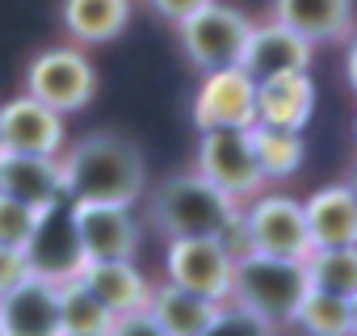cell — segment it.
Wrapping results in <instances>:
<instances>
[{"mask_svg": "<svg viewBox=\"0 0 357 336\" xmlns=\"http://www.w3.org/2000/svg\"><path fill=\"white\" fill-rule=\"evenodd\" d=\"M248 30H252V22L240 9H227L219 0H211L194 17L181 22V47H185L190 63L202 72L240 68V51H244Z\"/></svg>", "mask_w": 357, "mask_h": 336, "instance_id": "obj_5", "label": "cell"}, {"mask_svg": "<svg viewBox=\"0 0 357 336\" xmlns=\"http://www.w3.org/2000/svg\"><path fill=\"white\" fill-rule=\"evenodd\" d=\"M0 194H9L34 211H51L68 202L59 155H26V151H0Z\"/></svg>", "mask_w": 357, "mask_h": 336, "instance_id": "obj_14", "label": "cell"}, {"mask_svg": "<svg viewBox=\"0 0 357 336\" xmlns=\"http://www.w3.org/2000/svg\"><path fill=\"white\" fill-rule=\"evenodd\" d=\"M257 122V80L244 68H219L206 72L198 101H194V126H252Z\"/></svg>", "mask_w": 357, "mask_h": 336, "instance_id": "obj_11", "label": "cell"}, {"mask_svg": "<svg viewBox=\"0 0 357 336\" xmlns=\"http://www.w3.org/2000/svg\"><path fill=\"white\" fill-rule=\"evenodd\" d=\"M5 336H63L59 332V286L30 273L0 294Z\"/></svg>", "mask_w": 357, "mask_h": 336, "instance_id": "obj_13", "label": "cell"}, {"mask_svg": "<svg viewBox=\"0 0 357 336\" xmlns=\"http://www.w3.org/2000/svg\"><path fill=\"white\" fill-rule=\"evenodd\" d=\"M105 336H168L151 315H147V307L143 311H130V315H114V323H109V332Z\"/></svg>", "mask_w": 357, "mask_h": 336, "instance_id": "obj_28", "label": "cell"}, {"mask_svg": "<svg viewBox=\"0 0 357 336\" xmlns=\"http://www.w3.org/2000/svg\"><path fill=\"white\" fill-rule=\"evenodd\" d=\"M240 68L252 80H269L282 72H307L311 68V43L294 30H286L282 22L269 26H252L240 51Z\"/></svg>", "mask_w": 357, "mask_h": 336, "instance_id": "obj_15", "label": "cell"}, {"mask_svg": "<svg viewBox=\"0 0 357 336\" xmlns=\"http://www.w3.org/2000/svg\"><path fill=\"white\" fill-rule=\"evenodd\" d=\"M26 93L59 114H72V109H84L97 93V72L93 63L72 51V47H51L43 55L30 59L26 68Z\"/></svg>", "mask_w": 357, "mask_h": 336, "instance_id": "obj_6", "label": "cell"}, {"mask_svg": "<svg viewBox=\"0 0 357 336\" xmlns=\"http://www.w3.org/2000/svg\"><path fill=\"white\" fill-rule=\"evenodd\" d=\"M114 323V311L80 282H59V332L63 336H105Z\"/></svg>", "mask_w": 357, "mask_h": 336, "instance_id": "obj_24", "label": "cell"}, {"mask_svg": "<svg viewBox=\"0 0 357 336\" xmlns=\"http://www.w3.org/2000/svg\"><path fill=\"white\" fill-rule=\"evenodd\" d=\"M248 143H252V155H257V168L265 173V181H282V177L298 173V164H303V135L298 130L252 122Z\"/></svg>", "mask_w": 357, "mask_h": 336, "instance_id": "obj_23", "label": "cell"}, {"mask_svg": "<svg viewBox=\"0 0 357 336\" xmlns=\"http://www.w3.org/2000/svg\"><path fill=\"white\" fill-rule=\"evenodd\" d=\"M194 168L215 190H223L236 202H248V198H257L265 190V173L257 168V155H252V143H248V126L202 130Z\"/></svg>", "mask_w": 357, "mask_h": 336, "instance_id": "obj_4", "label": "cell"}, {"mask_svg": "<svg viewBox=\"0 0 357 336\" xmlns=\"http://www.w3.org/2000/svg\"><path fill=\"white\" fill-rule=\"evenodd\" d=\"M244 227L252 240V252L265 257H286V261H303L311 252V236H307V219H303V202L290 194H265L244 211Z\"/></svg>", "mask_w": 357, "mask_h": 336, "instance_id": "obj_8", "label": "cell"}, {"mask_svg": "<svg viewBox=\"0 0 357 336\" xmlns=\"http://www.w3.org/2000/svg\"><path fill=\"white\" fill-rule=\"evenodd\" d=\"M0 151H5V147H0Z\"/></svg>", "mask_w": 357, "mask_h": 336, "instance_id": "obj_32", "label": "cell"}, {"mask_svg": "<svg viewBox=\"0 0 357 336\" xmlns=\"http://www.w3.org/2000/svg\"><path fill=\"white\" fill-rule=\"evenodd\" d=\"M63 194L68 202H109V206H135L147 185L143 151L122 135H84L68 155H59Z\"/></svg>", "mask_w": 357, "mask_h": 336, "instance_id": "obj_1", "label": "cell"}, {"mask_svg": "<svg viewBox=\"0 0 357 336\" xmlns=\"http://www.w3.org/2000/svg\"><path fill=\"white\" fill-rule=\"evenodd\" d=\"M294 323L307 336H357V298H340L307 286V294L294 307Z\"/></svg>", "mask_w": 357, "mask_h": 336, "instance_id": "obj_22", "label": "cell"}, {"mask_svg": "<svg viewBox=\"0 0 357 336\" xmlns=\"http://www.w3.org/2000/svg\"><path fill=\"white\" fill-rule=\"evenodd\" d=\"M43 211L9 198V194H0V244H13V248H26V240L34 236Z\"/></svg>", "mask_w": 357, "mask_h": 336, "instance_id": "obj_27", "label": "cell"}, {"mask_svg": "<svg viewBox=\"0 0 357 336\" xmlns=\"http://www.w3.org/2000/svg\"><path fill=\"white\" fill-rule=\"evenodd\" d=\"M202 336H273V323H265L257 311L240 307V303H223L219 315L202 328Z\"/></svg>", "mask_w": 357, "mask_h": 336, "instance_id": "obj_26", "label": "cell"}, {"mask_svg": "<svg viewBox=\"0 0 357 336\" xmlns=\"http://www.w3.org/2000/svg\"><path fill=\"white\" fill-rule=\"evenodd\" d=\"M72 223L84 261H135L139 252V223L130 206L109 202H72Z\"/></svg>", "mask_w": 357, "mask_h": 336, "instance_id": "obj_9", "label": "cell"}, {"mask_svg": "<svg viewBox=\"0 0 357 336\" xmlns=\"http://www.w3.org/2000/svg\"><path fill=\"white\" fill-rule=\"evenodd\" d=\"M273 22L315 43H344L353 34V0H273Z\"/></svg>", "mask_w": 357, "mask_h": 336, "instance_id": "obj_17", "label": "cell"}, {"mask_svg": "<svg viewBox=\"0 0 357 336\" xmlns=\"http://www.w3.org/2000/svg\"><path fill=\"white\" fill-rule=\"evenodd\" d=\"M80 282L114 311V315H130L147 307V277L135 269V261H89L80 269Z\"/></svg>", "mask_w": 357, "mask_h": 336, "instance_id": "obj_20", "label": "cell"}, {"mask_svg": "<svg viewBox=\"0 0 357 336\" xmlns=\"http://www.w3.org/2000/svg\"><path fill=\"white\" fill-rule=\"evenodd\" d=\"M315 114V84L307 72H282L269 80H257V122L303 130Z\"/></svg>", "mask_w": 357, "mask_h": 336, "instance_id": "obj_18", "label": "cell"}, {"mask_svg": "<svg viewBox=\"0 0 357 336\" xmlns=\"http://www.w3.org/2000/svg\"><path fill=\"white\" fill-rule=\"evenodd\" d=\"M22 277H30V261H26V248L0 244V294H5L9 286H17Z\"/></svg>", "mask_w": 357, "mask_h": 336, "instance_id": "obj_29", "label": "cell"}, {"mask_svg": "<svg viewBox=\"0 0 357 336\" xmlns=\"http://www.w3.org/2000/svg\"><path fill=\"white\" fill-rule=\"evenodd\" d=\"M303 273L311 290L357 298V248H311L303 257Z\"/></svg>", "mask_w": 357, "mask_h": 336, "instance_id": "obj_25", "label": "cell"}, {"mask_svg": "<svg viewBox=\"0 0 357 336\" xmlns=\"http://www.w3.org/2000/svg\"><path fill=\"white\" fill-rule=\"evenodd\" d=\"M240 211L236 198H227L223 190H215L198 168H185V173H172L155 185L147 215L151 223L176 240V236H219V227Z\"/></svg>", "mask_w": 357, "mask_h": 336, "instance_id": "obj_2", "label": "cell"}, {"mask_svg": "<svg viewBox=\"0 0 357 336\" xmlns=\"http://www.w3.org/2000/svg\"><path fill=\"white\" fill-rule=\"evenodd\" d=\"M307 294V273L303 261H286V257H265V252H248L231 265V303L257 311L265 323H294V307Z\"/></svg>", "mask_w": 357, "mask_h": 336, "instance_id": "obj_3", "label": "cell"}, {"mask_svg": "<svg viewBox=\"0 0 357 336\" xmlns=\"http://www.w3.org/2000/svg\"><path fill=\"white\" fill-rule=\"evenodd\" d=\"M26 261H30V273L47 277V282H55V286L80 277V269H84L89 261H84L80 240H76L72 202H59V206L43 211L34 236L26 240Z\"/></svg>", "mask_w": 357, "mask_h": 336, "instance_id": "obj_10", "label": "cell"}, {"mask_svg": "<svg viewBox=\"0 0 357 336\" xmlns=\"http://www.w3.org/2000/svg\"><path fill=\"white\" fill-rule=\"evenodd\" d=\"M311 248H357V198L349 185H324L303 202Z\"/></svg>", "mask_w": 357, "mask_h": 336, "instance_id": "obj_16", "label": "cell"}, {"mask_svg": "<svg viewBox=\"0 0 357 336\" xmlns=\"http://www.w3.org/2000/svg\"><path fill=\"white\" fill-rule=\"evenodd\" d=\"M202 5H211V0H151V9H155L164 22H172V26H181L185 17H194Z\"/></svg>", "mask_w": 357, "mask_h": 336, "instance_id": "obj_30", "label": "cell"}, {"mask_svg": "<svg viewBox=\"0 0 357 336\" xmlns=\"http://www.w3.org/2000/svg\"><path fill=\"white\" fill-rule=\"evenodd\" d=\"M219 298L194 294L176 282H164L147 294V315L168 332V336H202V328L219 315Z\"/></svg>", "mask_w": 357, "mask_h": 336, "instance_id": "obj_19", "label": "cell"}, {"mask_svg": "<svg viewBox=\"0 0 357 336\" xmlns=\"http://www.w3.org/2000/svg\"><path fill=\"white\" fill-rule=\"evenodd\" d=\"M231 265L236 261L223 252V244L215 236H176V240H168L164 273H168V282L185 286L194 294L227 303V294H231Z\"/></svg>", "mask_w": 357, "mask_h": 336, "instance_id": "obj_7", "label": "cell"}, {"mask_svg": "<svg viewBox=\"0 0 357 336\" xmlns=\"http://www.w3.org/2000/svg\"><path fill=\"white\" fill-rule=\"evenodd\" d=\"M0 336H5V328H0Z\"/></svg>", "mask_w": 357, "mask_h": 336, "instance_id": "obj_31", "label": "cell"}, {"mask_svg": "<svg viewBox=\"0 0 357 336\" xmlns=\"http://www.w3.org/2000/svg\"><path fill=\"white\" fill-rule=\"evenodd\" d=\"M59 22L76 43H109L130 22V0H63Z\"/></svg>", "mask_w": 357, "mask_h": 336, "instance_id": "obj_21", "label": "cell"}, {"mask_svg": "<svg viewBox=\"0 0 357 336\" xmlns=\"http://www.w3.org/2000/svg\"><path fill=\"white\" fill-rule=\"evenodd\" d=\"M0 147L26 155H59L63 151V114L34 101L30 93L0 105Z\"/></svg>", "mask_w": 357, "mask_h": 336, "instance_id": "obj_12", "label": "cell"}]
</instances>
